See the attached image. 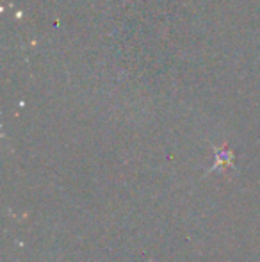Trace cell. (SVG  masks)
<instances>
[{
	"label": "cell",
	"instance_id": "cell-1",
	"mask_svg": "<svg viewBox=\"0 0 260 262\" xmlns=\"http://www.w3.org/2000/svg\"><path fill=\"white\" fill-rule=\"evenodd\" d=\"M233 164V156H232V152L230 150H216V162H214V166H212L210 169H208V173L210 171H214V169H218V168H228V166H232Z\"/></svg>",
	"mask_w": 260,
	"mask_h": 262
}]
</instances>
